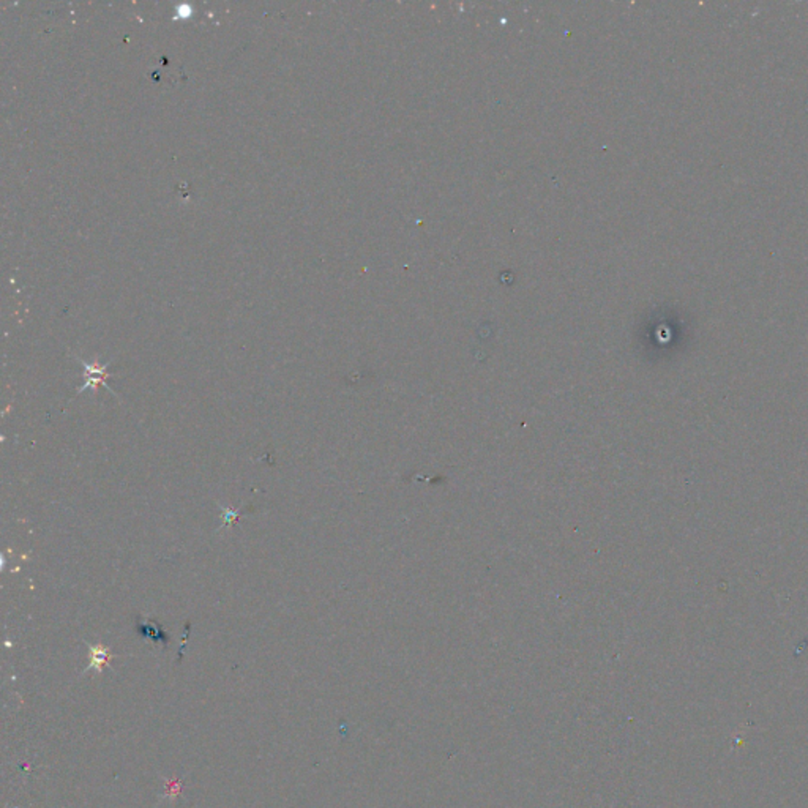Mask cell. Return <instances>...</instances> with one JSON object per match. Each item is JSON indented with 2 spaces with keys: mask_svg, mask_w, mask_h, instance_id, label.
Masks as SVG:
<instances>
[{
  "mask_svg": "<svg viewBox=\"0 0 808 808\" xmlns=\"http://www.w3.org/2000/svg\"><path fill=\"white\" fill-rule=\"evenodd\" d=\"M78 360L83 363V367H84V378H85L84 385H83L81 388H79L78 395L83 393L84 390H87V388H89V390H94V392H95L98 387H106L111 393L115 395V397H117V393L106 384V379L109 378V373H108L109 362L104 363V365H100V363H87V362L81 360V359H78Z\"/></svg>",
  "mask_w": 808,
  "mask_h": 808,
  "instance_id": "obj_1",
  "label": "cell"
},
{
  "mask_svg": "<svg viewBox=\"0 0 808 808\" xmlns=\"http://www.w3.org/2000/svg\"><path fill=\"white\" fill-rule=\"evenodd\" d=\"M89 652H90V663L85 671L94 669L97 672H101L104 666H109L111 660L114 658L109 647H106L104 644L89 646Z\"/></svg>",
  "mask_w": 808,
  "mask_h": 808,
  "instance_id": "obj_2",
  "label": "cell"
},
{
  "mask_svg": "<svg viewBox=\"0 0 808 808\" xmlns=\"http://www.w3.org/2000/svg\"><path fill=\"white\" fill-rule=\"evenodd\" d=\"M223 511V524H221V527H231L234 524L237 523V520L240 516H242V510H232L229 507H223V505H218Z\"/></svg>",
  "mask_w": 808,
  "mask_h": 808,
  "instance_id": "obj_3",
  "label": "cell"
},
{
  "mask_svg": "<svg viewBox=\"0 0 808 808\" xmlns=\"http://www.w3.org/2000/svg\"><path fill=\"white\" fill-rule=\"evenodd\" d=\"M141 635H144V637H147V638H152L153 641H162V643H168V638L164 637L163 632L160 630V628H157V630H152L150 624L141 627Z\"/></svg>",
  "mask_w": 808,
  "mask_h": 808,
  "instance_id": "obj_4",
  "label": "cell"
}]
</instances>
